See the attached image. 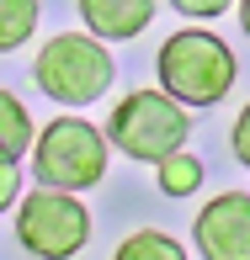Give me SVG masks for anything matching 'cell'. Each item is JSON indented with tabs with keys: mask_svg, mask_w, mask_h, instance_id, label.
Listing matches in <instances>:
<instances>
[{
	"mask_svg": "<svg viewBox=\"0 0 250 260\" xmlns=\"http://www.w3.org/2000/svg\"><path fill=\"white\" fill-rule=\"evenodd\" d=\"M240 21H245V32H250V0H240Z\"/></svg>",
	"mask_w": 250,
	"mask_h": 260,
	"instance_id": "cell-15",
	"label": "cell"
},
{
	"mask_svg": "<svg viewBox=\"0 0 250 260\" xmlns=\"http://www.w3.org/2000/svg\"><path fill=\"white\" fill-rule=\"evenodd\" d=\"M154 175H160V191L165 197H192L197 186H202V159L197 154H165L160 165H154Z\"/></svg>",
	"mask_w": 250,
	"mask_h": 260,
	"instance_id": "cell-10",
	"label": "cell"
},
{
	"mask_svg": "<svg viewBox=\"0 0 250 260\" xmlns=\"http://www.w3.org/2000/svg\"><path fill=\"white\" fill-rule=\"evenodd\" d=\"M32 175L38 186H64L86 191L106 175V133L86 117H53L43 133H32Z\"/></svg>",
	"mask_w": 250,
	"mask_h": 260,
	"instance_id": "cell-4",
	"label": "cell"
},
{
	"mask_svg": "<svg viewBox=\"0 0 250 260\" xmlns=\"http://www.w3.org/2000/svg\"><path fill=\"white\" fill-rule=\"evenodd\" d=\"M16 191H21V165L11 154H0V207L16 202Z\"/></svg>",
	"mask_w": 250,
	"mask_h": 260,
	"instance_id": "cell-13",
	"label": "cell"
},
{
	"mask_svg": "<svg viewBox=\"0 0 250 260\" xmlns=\"http://www.w3.org/2000/svg\"><path fill=\"white\" fill-rule=\"evenodd\" d=\"M229 144H234V159L250 170V101L240 106V117H234V127H229Z\"/></svg>",
	"mask_w": 250,
	"mask_h": 260,
	"instance_id": "cell-12",
	"label": "cell"
},
{
	"mask_svg": "<svg viewBox=\"0 0 250 260\" xmlns=\"http://www.w3.org/2000/svg\"><path fill=\"white\" fill-rule=\"evenodd\" d=\"M27 149H32V117L11 90H0V154L21 159Z\"/></svg>",
	"mask_w": 250,
	"mask_h": 260,
	"instance_id": "cell-8",
	"label": "cell"
},
{
	"mask_svg": "<svg viewBox=\"0 0 250 260\" xmlns=\"http://www.w3.org/2000/svg\"><path fill=\"white\" fill-rule=\"evenodd\" d=\"M117 260H181V244L160 229H138L117 244Z\"/></svg>",
	"mask_w": 250,
	"mask_h": 260,
	"instance_id": "cell-11",
	"label": "cell"
},
{
	"mask_svg": "<svg viewBox=\"0 0 250 260\" xmlns=\"http://www.w3.org/2000/svg\"><path fill=\"white\" fill-rule=\"evenodd\" d=\"M181 16H224V11L234 6V0H171Z\"/></svg>",
	"mask_w": 250,
	"mask_h": 260,
	"instance_id": "cell-14",
	"label": "cell"
},
{
	"mask_svg": "<svg viewBox=\"0 0 250 260\" xmlns=\"http://www.w3.org/2000/svg\"><path fill=\"white\" fill-rule=\"evenodd\" d=\"M16 239L27 255H43V260L80 255L91 239V212L64 186H38L32 197L16 202Z\"/></svg>",
	"mask_w": 250,
	"mask_h": 260,
	"instance_id": "cell-5",
	"label": "cell"
},
{
	"mask_svg": "<svg viewBox=\"0 0 250 260\" xmlns=\"http://www.w3.org/2000/svg\"><path fill=\"white\" fill-rule=\"evenodd\" d=\"M112 53L101 48V38H86V32H59V38L43 43L38 64H32V80H38L43 96L64 101V106H91L106 96L112 85Z\"/></svg>",
	"mask_w": 250,
	"mask_h": 260,
	"instance_id": "cell-3",
	"label": "cell"
},
{
	"mask_svg": "<svg viewBox=\"0 0 250 260\" xmlns=\"http://www.w3.org/2000/svg\"><path fill=\"white\" fill-rule=\"evenodd\" d=\"M154 69H160V90H171L181 106H218L234 90V75H240L229 43L202 32V27L171 32Z\"/></svg>",
	"mask_w": 250,
	"mask_h": 260,
	"instance_id": "cell-1",
	"label": "cell"
},
{
	"mask_svg": "<svg viewBox=\"0 0 250 260\" xmlns=\"http://www.w3.org/2000/svg\"><path fill=\"white\" fill-rule=\"evenodd\" d=\"M80 16H86L91 38L123 43V38H138L154 21V0H80Z\"/></svg>",
	"mask_w": 250,
	"mask_h": 260,
	"instance_id": "cell-7",
	"label": "cell"
},
{
	"mask_svg": "<svg viewBox=\"0 0 250 260\" xmlns=\"http://www.w3.org/2000/svg\"><path fill=\"white\" fill-rule=\"evenodd\" d=\"M38 16H43L38 0H0V53L21 48L38 32Z\"/></svg>",
	"mask_w": 250,
	"mask_h": 260,
	"instance_id": "cell-9",
	"label": "cell"
},
{
	"mask_svg": "<svg viewBox=\"0 0 250 260\" xmlns=\"http://www.w3.org/2000/svg\"><path fill=\"white\" fill-rule=\"evenodd\" d=\"M186 133H192V117L171 90H133L106 117V144H117L128 159H149V165L176 154L186 144Z\"/></svg>",
	"mask_w": 250,
	"mask_h": 260,
	"instance_id": "cell-2",
	"label": "cell"
},
{
	"mask_svg": "<svg viewBox=\"0 0 250 260\" xmlns=\"http://www.w3.org/2000/svg\"><path fill=\"white\" fill-rule=\"evenodd\" d=\"M192 244L202 260H250V197L224 191L197 212Z\"/></svg>",
	"mask_w": 250,
	"mask_h": 260,
	"instance_id": "cell-6",
	"label": "cell"
}]
</instances>
